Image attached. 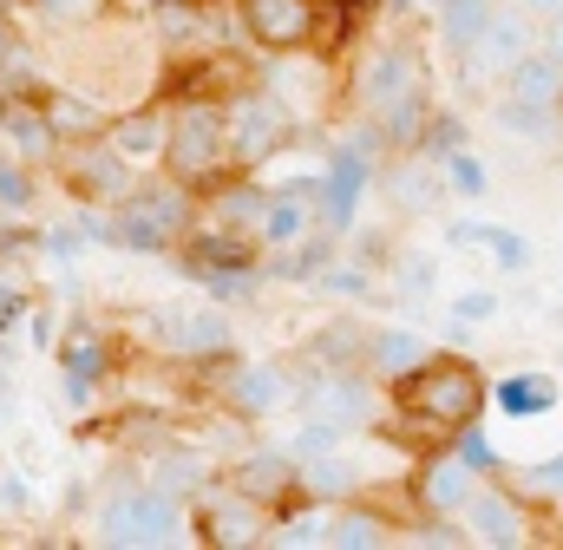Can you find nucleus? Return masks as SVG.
Segmentation results:
<instances>
[{
    "label": "nucleus",
    "mask_w": 563,
    "mask_h": 550,
    "mask_svg": "<svg viewBox=\"0 0 563 550\" xmlns=\"http://www.w3.org/2000/svg\"><path fill=\"white\" fill-rule=\"evenodd\" d=\"M551 53L563 59V13H551Z\"/></svg>",
    "instance_id": "79ce46f5"
},
{
    "label": "nucleus",
    "mask_w": 563,
    "mask_h": 550,
    "mask_svg": "<svg viewBox=\"0 0 563 550\" xmlns=\"http://www.w3.org/2000/svg\"><path fill=\"white\" fill-rule=\"evenodd\" d=\"M505 79H511V92H518V99H544V106H558L563 59H558V53H518V66H511Z\"/></svg>",
    "instance_id": "a211bd4d"
},
{
    "label": "nucleus",
    "mask_w": 563,
    "mask_h": 550,
    "mask_svg": "<svg viewBox=\"0 0 563 550\" xmlns=\"http://www.w3.org/2000/svg\"><path fill=\"white\" fill-rule=\"evenodd\" d=\"M230 485H236V498L269 505V498H282V492L295 485V452H256V459H243V465L230 472Z\"/></svg>",
    "instance_id": "f8f14e48"
},
{
    "label": "nucleus",
    "mask_w": 563,
    "mask_h": 550,
    "mask_svg": "<svg viewBox=\"0 0 563 550\" xmlns=\"http://www.w3.org/2000/svg\"><path fill=\"white\" fill-rule=\"evenodd\" d=\"M558 119H563V92H558Z\"/></svg>",
    "instance_id": "c03bdc74"
},
{
    "label": "nucleus",
    "mask_w": 563,
    "mask_h": 550,
    "mask_svg": "<svg viewBox=\"0 0 563 550\" xmlns=\"http://www.w3.org/2000/svg\"><path fill=\"white\" fill-rule=\"evenodd\" d=\"M380 538H387V518L380 512H341L328 525V544H341V550H374Z\"/></svg>",
    "instance_id": "a878e982"
},
{
    "label": "nucleus",
    "mask_w": 563,
    "mask_h": 550,
    "mask_svg": "<svg viewBox=\"0 0 563 550\" xmlns=\"http://www.w3.org/2000/svg\"><path fill=\"white\" fill-rule=\"evenodd\" d=\"M400 407L426 419V426L465 432L485 407V387H478V374L465 361H420L413 374H400Z\"/></svg>",
    "instance_id": "f257e3e1"
},
{
    "label": "nucleus",
    "mask_w": 563,
    "mask_h": 550,
    "mask_svg": "<svg viewBox=\"0 0 563 550\" xmlns=\"http://www.w3.org/2000/svg\"><path fill=\"white\" fill-rule=\"evenodd\" d=\"M518 53H525V20H518V13H492V26H485L478 46H472L478 73H511Z\"/></svg>",
    "instance_id": "dca6fc26"
},
{
    "label": "nucleus",
    "mask_w": 563,
    "mask_h": 550,
    "mask_svg": "<svg viewBox=\"0 0 563 550\" xmlns=\"http://www.w3.org/2000/svg\"><path fill=\"white\" fill-rule=\"evenodd\" d=\"M445 184H452L459 197H485L492 177H485V164H478L472 151H452V157H445Z\"/></svg>",
    "instance_id": "7c9ffc66"
},
{
    "label": "nucleus",
    "mask_w": 563,
    "mask_h": 550,
    "mask_svg": "<svg viewBox=\"0 0 563 550\" xmlns=\"http://www.w3.org/2000/svg\"><path fill=\"white\" fill-rule=\"evenodd\" d=\"M420 361H426V348H420V334H413V328H380V334L367 341V367H374V374H387V381L413 374Z\"/></svg>",
    "instance_id": "f3484780"
},
{
    "label": "nucleus",
    "mask_w": 563,
    "mask_h": 550,
    "mask_svg": "<svg viewBox=\"0 0 563 550\" xmlns=\"http://www.w3.org/2000/svg\"><path fill=\"white\" fill-rule=\"evenodd\" d=\"M459 518H465V531L478 544H525V512L511 498H498V492H472Z\"/></svg>",
    "instance_id": "9d476101"
},
{
    "label": "nucleus",
    "mask_w": 563,
    "mask_h": 550,
    "mask_svg": "<svg viewBox=\"0 0 563 550\" xmlns=\"http://www.w3.org/2000/svg\"><path fill=\"white\" fill-rule=\"evenodd\" d=\"M413 86H420V59H413L407 46H380V53L361 66V86H354V92H361V106L380 119V112H387V106H400Z\"/></svg>",
    "instance_id": "6e6552de"
},
{
    "label": "nucleus",
    "mask_w": 563,
    "mask_h": 550,
    "mask_svg": "<svg viewBox=\"0 0 563 550\" xmlns=\"http://www.w3.org/2000/svg\"><path fill=\"white\" fill-rule=\"evenodd\" d=\"M485 26H492V0H439V33L452 53H472Z\"/></svg>",
    "instance_id": "aec40b11"
},
{
    "label": "nucleus",
    "mask_w": 563,
    "mask_h": 550,
    "mask_svg": "<svg viewBox=\"0 0 563 550\" xmlns=\"http://www.w3.org/2000/svg\"><path fill=\"white\" fill-rule=\"evenodd\" d=\"M230 400H236V413H276L282 400H288V374H282L276 361L236 367V381H230Z\"/></svg>",
    "instance_id": "2eb2a0df"
},
{
    "label": "nucleus",
    "mask_w": 563,
    "mask_h": 550,
    "mask_svg": "<svg viewBox=\"0 0 563 550\" xmlns=\"http://www.w3.org/2000/svg\"><path fill=\"white\" fill-rule=\"evenodd\" d=\"M79 184L99 190V197H125V157H119V151H92V157L79 164Z\"/></svg>",
    "instance_id": "cd10ccee"
},
{
    "label": "nucleus",
    "mask_w": 563,
    "mask_h": 550,
    "mask_svg": "<svg viewBox=\"0 0 563 550\" xmlns=\"http://www.w3.org/2000/svg\"><path fill=\"white\" fill-rule=\"evenodd\" d=\"M99 367H106V348H99L92 334H79V341L66 348V381H99Z\"/></svg>",
    "instance_id": "473e14b6"
},
{
    "label": "nucleus",
    "mask_w": 563,
    "mask_h": 550,
    "mask_svg": "<svg viewBox=\"0 0 563 550\" xmlns=\"http://www.w3.org/2000/svg\"><path fill=\"white\" fill-rule=\"evenodd\" d=\"M314 197H321V184H308V190H282L263 204V217H256V237L263 243H301L308 237V223H314Z\"/></svg>",
    "instance_id": "9b49d317"
},
{
    "label": "nucleus",
    "mask_w": 563,
    "mask_h": 550,
    "mask_svg": "<svg viewBox=\"0 0 563 550\" xmlns=\"http://www.w3.org/2000/svg\"><path fill=\"white\" fill-rule=\"evenodd\" d=\"M334 446H341V426H328V419L301 413V432H295V459H314V452H334Z\"/></svg>",
    "instance_id": "2f4dec72"
},
{
    "label": "nucleus",
    "mask_w": 563,
    "mask_h": 550,
    "mask_svg": "<svg viewBox=\"0 0 563 550\" xmlns=\"http://www.w3.org/2000/svg\"><path fill=\"white\" fill-rule=\"evenodd\" d=\"M498 407L511 419H544L558 407V381L551 374H511V381H498Z\"/></svg>",
    "instance_id": "6ab92c4d"
},
{
    "label": "nucleus",
    "mask_w": 563,
    "mask_h": 550,
    "mask_svg": "<svg viewBox=\"0 0 563 550\" xmlns=\"http://www.w3.org/2000/svg\"><path fill=\"white\" fill-rule=\"evenodd\" d=\"M99 531H106L112 544H177L184 512H177L170 492L151 485V492H125V498H112L106 518H99Z\"/></svg>",
    "instance_id": "7ed1b4c3"
},
{
    "label": "nucleus",
    "mask_w": 563,
    "mask_h": 550,
    "mask_svg": "<svg viewBox=\"0 0 563 550\" xmlns=\"http://www.w3.org/2000/svg\"><path fill=\"white\" fill-rule=\"evenodd\" d=\"M314 26H321L314 0H243V33H250L256 46H269V53L308 46Z\"/></svg>",
    "instance_id": "39448f33"
},
{
    "label": "nucleus",
    "mask_w": 563,
    "mask_h": 550,
    "mask_svg": "<svg viewBox=\"0 0 563 550\" xmlns=\"http://www.w3.org/2000/svg\"><path fill=\"white\" fill-rule=\"evenodd\" d=\"M46 125H53V138H92L99 132V106H86L73 92H53L46 99Z\"/></svg>",
    "instance_id": "393cba45"
},
{
    "label": "nucleus",
    "mask_w": 563,
    "mask_h": 550,
    "mask_svg": "<svg viewBox=\"0 0 563 550\" xmlns=\"http://www.w3.org/2000/svg\"><path fill=\"white\" fill-rule=\"evenodd\" d=\"M7 46H13V40H7V26H0V66H7Z\"/></svg>",
    "instance_id": "37998d69"
},
{
    "label": "nucleus",
    "mask_w": 563,
    "mask_h": 550,
    "mask_svg": "<svg viewBox=\"0 0 563 550\" xmlns=\"http://www.w3.org/2000/svg\"><path fill=\"white\" fill-rule=\"evenodd\" d=\"M223 132H230V157L236 164H263L288 138V106H282L276 92H250V99H236L223 112Z\"/></svg>",
    "instance_id": "20e7f679"
},
{
    "label": "nucleus",
    "mask_w": 563,
    "mask_h": 550,
    "mask_svg": "<svg viewBox=\"0 0 563 550\" xmlns=\"http://www.w3.org/2000/svg\"><path fill=\"white\" fill-rule=\"evenodd\" d=\"M13 505H26V485H20V479H7V472H0V512H13Z\"/></svg>",
    "instance_id": "ea45409f"
},
{
    "label": "nucleus",
    "mask_w": 563,
    "mask_h": 550,
    "mask_svg": "<svg viewBox=\"0 0 563 550\" xmlns=\"http://www.w3.org/2000/svg\"><path fill=\"white\" fill-rule=\"evenodd\" d=\"M0 138H7L20 157H46V151H53V125H46V112H33V106H7V112H0Z\"/></svg>",
    "instance_id": "5701e85b"
},
{
    "label": "nucleus",
    "mask_w": 563,
    "mask_h": 550,
    "mask_svg": "<svg viewBox=\"0 0 563 550\" xmlns=\"http://www.w3.org/2000/svg\"><path fill=\"white\" fill-rule=\"evenodd\" d=\"M295 485H308V498H347L354 485H361V465L354 459H341V452H314V459H301L295 465Z\"/></svg>",
    "instance_id": "4468645a"
},
{
    "label": "nucleus",
    "mask_w": 563,
    "mask_h": 550,
    "mask_svg": "<svg viewBox=\"0 0 563 550\" xmlns=\"http://www.w3.org/2000/svg\"><path fill=\"white\" fill-rule=\"evenodd\" d=\"M164 341L177 348V354H230V321L217 315V308H190V315H170V328H164Z\"/></svg>",
    "instance_id": "ddd939ff"
},
{
    "label": "nucleus",
    "mask_w": 563,
    "mask_h": 550,
    "mask_svg": "<svg viewBox=\"0 0 563 550\" xmlns=\"http://www.w3.org/2000/svg\"><path fill=\"white\" fill-rule=\"evenodd\" d=\"M472 492H478V472H472L459 452L432 459V465L420 472V505H426V512H439V518H445V512H465V498H472Z\"/></svg>",
    "instance_id": "1a4fd4ad"
},
{
    "label": "nucleus",
    "mask_w": 563,
    "mask_h": 550,
    "mask_svg": "<svg viewBox=\"0 0 563 550\" xmlns=\"http://www.w3.org/2000/svg\"><path fill=\"white\" fill-rule=\"evenodd\" d=\"M112 151H119L125 164H139V157H164V125H157V119H125V125L112 132Z\"/></svg>",
    "instance_id": "bb28decb"
},
{
    "label": "nucleus",
    "mask_w": 563,
    "mask_h": 550,
    "mask_svg": "<svg viewBox=\"0 0 563 550\" xmlns=\"http://www.w3.org/2000/svg\"><path fill=\"white\" fill-rule=\"evenodd\" d=\"M498 125H505L511 138L551 144V138H558V106H544V99H518V92H511V99L498 106Z\"/></svg>",
    "instance_id": "412c9836"
},
{
    "label": "nucleus",
    "mask_w": 563,
    "mask_h": 550,
    "mask_svg": "<svg viewBox=\"0 0 563 550\" xmlns=\"http://www.w3.org/2000/svg\"><path fill=\"white\" fill-rule=\"evenodd\" d=\"M301 413H314V419H328V426L354 432V426H367V419H374V394H367L361 367H341V374H321V381L308 387Z\"/></svg>",
    "instance_id": "0eeeda50"
},
{
    "label": "nucleus",
    "mask_w": 563,
    "mask_h": 550,
    "mask_svg": "<svg viewBox=\"0 0 563 550\" xmlns=\"http://www.w3.org/2000/svg\"><path fill=\"white\" fill-rule=\"evenodd\" d=\"M276 544H328V525H321V518H295Z\"/></svg>",
    "instance_id": "4c0bfd02"
},
{
    "label": "nucleus",
    "mask_w": 563,
    "mask_h": 550,
    "mask_svg": "<svg viewBox=\"0 0 563 550\" xmlns=\"http://www.w3.org/2000/svg\"><path fill=\"white\" fill-rule=\"evenodd\" d=\"M525 479H531L538 492H563V452H558V459H538V465H531Z\"/></svg>",
    "instance_id": "58836bf2"
},
{
    "label": "nucleus",
    "mask_w": 563,
    "mask_h": 550,
    "mask_svg": "<svg viewBox=\"0 0 563 550\" xmlns=\"http://www.w3.org/2000/svg\"><path fill=\"white\" fill-rule=\"evenodd\" d=\"M459 459H465L472 472H492V465H498V452H492V446H485L472 426H465V439H459Z\"/></svg>",
    "instance_id": "e433bc0d"
},
{
    "label": "nucleus",
    "mask_w": 563,
    "mask_h": 550,
    "mask_svg": "<svg viewBox=\"0 0 563 550\" xmlns=\"http://www.w3.org/2000/svg\"><path fill=\"white\" fill-rule=\"evenodd\" d=\"M40 20H53V26H86V20H99L106 13V0H26Z\"/></svg>",
    "instance_id": "c756f323"
},
{
    "label": "nucleus",
    "mask_w": 563,
    "mask_h": 550,
    "mask_svg": "<svg viewBox=\"0 0 563 550\" xmlns=\"http://www.w3.org/2000/svg\"><path fill=\"white\" fill-rule=\"evenodd\" d=\"M525 13H544L551 20V13H563V0H525Z\"/></svg>",
    "instance_id": "a19ab883"
},
{
    "label": "nucleus",
    "mask_w": 563,
    "mask_h": 550,
    "mask_svg": "<svg viewBox=\"0 0 563 550\" xmlns=\"http://www.w3.org/2000/svg\"><path fill=\"white\" fill-rule=\"evenodd\" d=\"M492 315H498V295H485V288H472V295L452 301V321H492Z\"/></svg>",
    "instance_id": "f704fd0d"
},
{
    "label": "nucleus",
    "mask_w": 563,
    "mask_h": 550,
    "mask_svg": "<svg viewBox=\"0 0 563 550\" xmlns=\"http://www.w3.org/2000/svg\"><path fill=\"white\" fill-rule=\"evenodd\" d=\"M394 197H400V204H413V210H426V204L439 197V177L413 164V170H400V177H394Z\"/></svg>",
    "instance_id": "72a5a7b5"
},
{
    "label": "nucleus",
    "mask_w": 563,
    "mask_h": 550,
    "mask_svg": "<svg viewBox=\"0 0 563 550\" xmlns=\"http://www.w3.org/2000/svg\"><path fill=\"white\" fill-rule=\"evenodd\" d=\"M151 485L170 492V498L203 492V485H210V459H203V452H164V459L151 465Z\"/></svg>",
    "instance_id": "4be33fe9"
},
{
    "label": "nucleus",
    "mask_w": 563,
    "mask_h": 550,
    "mask_svg": "<svg viewBox=\"0 0 563 550\" xmlns=\"http://www.w3.org/2000/svg\"><path fill=\"white\" fill-rule=\"evenodd\" d=\"M223 157H230V132H223L217 106H184L164 125V164H170L177 184H210Z\"/></svg>",
    "instance_id": "f03ea898"
},
{
    "label": "nucleus",
    "mask_w": 563,
    "mask_h": 550,
    "mask_svg": "<svg viewBox=\"0 0 563 550\" xmlns=\"http://www.w3.org/2000/svg\"><path fill=\"white\" fill-rule=\"evenodd\" d=\"M452 243H485L505 270H531V243L511 237V230H492V223H452Z\"/></svg>",
    "instance_id": "b1692460"
},
{
    "label": "nucleus",
    "mask_w": 563,
    "mask_h": 550,
    "mask_svg": "<svg viewBox=\"0 0 563 550\" xmlns=\"http://www.w3.org/2000/svg\"><path fill=\"white\" fill-rule=\"evenodd\" d=\"M0 204H7V210H26V204H33V184H26L13 164H0Z\"/></svg>",
    "instance_id": "c9c22d12"
},
{
    "label": "nucleus",
    "mask_w": 563,
    "mask_h": 550,
    "mask_svg": "<svg viewBox=\"0 0 563 550\" xmlns=\"http://www.w3.org/2000/svg\"><path fill=\"white\" fill-rule=\"evenodd\" d=\"M177 223H184V197H177V190H144V197H125L112 237H119L125 250H164V243L177 237Z\"/></svg>",
    "instance_id": "423d86ee"
},
{
    "label": "nucleus",
    "mask_w": 563,
    "mask_h": 550,
    "mask_svg": "<svg viewBox=\"0 0 563 550\" xmlns=\"http://www.w3.org/2000/svg\"><path fill=\"white\" fill-rule=\"evenodd\" d=\"M243 505H250V498H243ZM243 505H223V512H210V518H203L210 544H256V518H250Z\"/></svg>",
    "instance_id": "c85d7f7f"
}]
</instances>
